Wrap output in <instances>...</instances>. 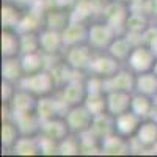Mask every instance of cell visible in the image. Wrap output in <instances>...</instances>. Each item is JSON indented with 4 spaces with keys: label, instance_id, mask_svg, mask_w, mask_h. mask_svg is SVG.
I'll list each match as a JSON object with an SVG mask.
<instances>
[{
    "label": "cell",
    "instance_id": "6da1fadb",
    "mask_svg": "<svg viewBox=\"0 0 157 157\" xmlns=\"http://www.w3.org/2000/svg\"><path fill=\"white\" fill-rule=\"evenodd\" d=\"M118 36V32L113 25L104 19L93 21L88 24V39L86 44L93 49L94 52L107 50L113 39Z\"/></svg>",
    "mask_w": 157,
    "mask_h": 157
},
{
    "label": "cell",
    "instance_id": "7a4b0ae2",
    "mask_svg": "<svg viewBox=\"0 0 157 157\" xmlns=\"http://www.w3.org/2000/svg\"><path fill=\"white\" fill-rule=\"evenodd\" d=\"M17 86L22 90L30 91L32 94L41 98L52 94L57 88V83L54 80V75L50 74L49 69H43L33 74H24V77L17 82Z\"/></svg>",
    "mask_w": 157,
    "mask_h": 157
},
{
    "label": "cell",
    "instance_id": "3957f363",
    "mask_svg": "<svg viewBox=\"0 0 157 157\" xmlns=\"http://www.w3.org/2000/svg\"><path fill=\"white\" fill-rule=\"evenodd\" d=\"M155 60H157V52L154 49L148 47L146 44L137 43L124 64L135 74H140V72L152 71Z\"/></svg>",
    "mask_w": 157,
    "mask_h": 157
},
{
    "label": "cell",
    "instance_id": "277c9868",
    "mask_svg": "<svg viewBox=\"0 0 157 157\" xmlns=\"http://www.w3.org/2000/svg\"><path fill=\"white\" fill-rule=\"evenodd\" d=\"M93 55H94V50L85 43V44L66 47L61 54V58L75 72H86L91 60H93Z\"/></svg>",
    "mask_w": 157,
    "mask_h": 157
},
{
    "label": "cell",
    "instance_id": "5b68a950",
    "mask_svg": "<svg viewBox=\"0 0 157 157\" xmlns=\"http://www.w3.org/2000/svg\"><path fill=\"white\" fill-rule=\"evenodd\" d=\"M121 66H123V63H121L120 60H116V58L110 54V52L101 50V52H94L93 60H91L90 68H88L86 72L105 78V77L113 75Z\"/></svg>",
    "mask_w": 157,
    "mask_h": 157
},
{
    "label": "cell",
    "instance_id": "8992f818",
    "mask_svg": "<svg viewBox=\"0 0 157 157\" xmlns=\"http://www.w3.org/2000/svg\"><path fill=\"white\" fill-rule=\"evenodd\" d=\"M68 105L61 101L60 96H54V94H47V96H41L38 98V104H36V115L38 118L43 121L52 120V118H58V116H64L68 112Z\"/></svg>",
    "mask_w": 157,
    "mask_h": 157
},
{
    "label": "cell",
    "instance_id": "52a82bcc",
    "mask_svg": "<svg viewBox=\"0 0 157 157\" xmlns=\"http://www.w3.org/2000/svg\"><path fill=\"white\" fill-rule=\"evenodd\" d=\"M135 90V72L130 71L126 64L118 69L113 75L104 78V91H130Z\"/></svg>",
    "mask_w": 157,
    "mask_h": 157
},
{
    "label": "cell",
    "instance_id": "ba28073f",
    "mask_svg": "<svg viewBox=\"0 0 157 157\" xmlns=\"http://www.w3.org/2000/svg\"><path fill=\"white\" fill-rule=\"evenodd\" d=\"M58 96L61 98V101L66 104L68 107L72 105H80L83 104L88 91H86V85H85V78H71L68 83H64L63 86L58 88Z\"/></svg>",
    "mask_w": 157,
    "mask_h": 157
},
{
    "label": "cell",
    "instance_id": "9c48e42d",
    "mask_svg": "<svg viewBox=\"0 0 157 157\" xmlns=\"http://www.w3.org/2000/svg\"><path fill=\"white\" fill-rule=\"evenodd\" d=\"M64 120H66V124L71 132L78 135L90 129L91 121H93V115L88 112V109L83 104H80V105L69 107L66 115H64Z\"/></svg>",
    "mask_w": 157,
    "mask_h": 157
},
{
    "label": "cell",
    "instance_id": "30bf717a",
    "mask_svg": "<svg viewBox=\"0 0 157 157\" xmlns=\"http://www.w3.org/2000/svg\"><path fill=\"white\" fill-rule=\"evenodd\" d=\"M39 49L44 55H61L64 50L63 35L58 30L54 29H41L39 30Z\"/></svg>",
    "mask_w": 157,
    "mask_h": 157
},
{
    "label": "cell",
    "instance_id": "8fae6325",
    "mask_svg": "<svg viewBox=\"0 0 157 157\" xmlns=\"http://www.w3.org/2000/svg\"><path fill=\"white\" fill-rule=\"evenodd\" d=\"M141 121L143 120L132 110H127L124 113L116 115L115 116V134L130 140L132 137H135Z\"/></svg>",
    "mask_w": 157,
    "mask_h": 157
},
{
    "label": "cell",
    "instance_id": "7c38bea8",
    "mask_svg": "<svg viewBox=\"0 0 157 157\" xmlns=\"http://www.w3.org/2000/svg\"><path fill=\"white\" fill-rule=\"evenodd\" d=\"M61 35H63L64 49L77 44H85L88 39V24L83 21L71 19V22L61 30Z\"/></svg>",
    "mask_w": 157,
    "mask_h": 157
},
{
    "label": "cell",
    "instance_id": "4fadbf2b",
    "mask_svg": "<svg viewBox=\"0 0 157 157\" xmlns=\"http://www.w3.org/2000/svg\"><path fill=\"white\" fill-rule=\"evenodd\" d=\"M36 104H38V96L17 86L14 96L11 98V101L8 104V107L14 113H25V112H35Z\"/></svg>",
    "mask_w": 157,
    "mask_h": 157
},
{
    "label": "cell",
    "instance_id": "5bb4252c",
    "mask_svg": "<svg viewBox=\"0 0 157 157\" xmlns=\"http://www.w3.org/2000/svg\"><path fill=\"white\" fill-rule=\"evenodd\" d=\"M11 120L14 121L22 135H38L41 129V120L38 118L36 112H25V113H14L11 112Z\"/></svg>",
    "mask_w": 157,
    "mask_h": 157
},
{
    "label": "cell",
    "instance_id": "9a60e30c",
    "mask_svg": "<svg viewBox=\"0 0 157 157\" xmlns=\"http://www.w3.org/2000/svg\"><path fill=\"white\" fill-rule=\"evenodd\" d=\"M101 154H109V155L130 154V141L113 132L101 140Z\"/></svg>",
    "mask_w": 157,
    "mask_h": 157
},
{
    "label": "cell",
    "instance_id": "2e32d148",
    "mask_svg": "<svg viewBox=\"0 0 157 157\" xmlns=\"http://www.w3.org/2000/svg\"><path fill=\"white\" fill-rule=\"evenodd\" d=\"M107 112L113 116L130 110L132 93L130 91H107Z\"/></svg>",
    "mask_w": 157,
    "mask_h": 157
},
{
    "label": "cell",
    "instance_id": "e0dca14e",
    "mask_svg": "<svg viewBox=\"0 0 157 157\" xmlns=\"http://www.w3.org/2000/svg\"><path fill=\"white\" fill-rule=\"evenodd\" d=\"M39 134L60 141L64 137H68L71 134V130H69V127L66 124L64 116H58V118H52V120L43 121L41 123V129H39Z\"/></svg>",
    "mask_w": 157,
    "mask_h": 157
},
{
    "label": "cell",
    "instance_id": "ac0fdd59",
    "mask_svg": "<svg viewBox=\"0 0 157 157\" xmlns=\"http://www.w3.org/2000/svg\"><path fill=\"white\" fill-rule=\"evenodd\" d=\"M21 55V33L13 29H2V58Z\"/></svg>",
    "mask_w": 157,
    "mask_h": 157
},
{
    "label": "cell",
    "instance_id": "d6986e66",
    "mask_svg": "<svg viewBox=\"0 0 157 157\" xmlns=\"http://www.w3.org/2000/svg\"><path fill=\"white\" fill-rule=\"evenodd\" d=\"M90 130L93 132L99 140L105 138L107 135L115 132V116L110 115L109 112H104L99 115L93 116V121H91Z\"/></svg>",
    "mask_w": 157,
    "mask_h": 157
},
{
    "label": "cell",
    "instance_id": "ffe728a7",
    "mask_svg": "<svg viewBox=\"0 0 157 157\" xmlns=\"http://www.w3.org/2000/svg\"><path fill=\"white\" fill-rule=\"evenodd\" d=\"M134 138L145 149L149 151V148L157 141V123L152 120V118H146V120H143Z\"/></svg>",
    "mask_w": 157,
    "mask_h": 157
},
{
    "label": "cell",
    "instance_id": "44dd1931",
    "mask_svg": "<svg viewBox=\"0 0 157 157\" xmlns=\"http://www.w3.org/2000/svg\"><path fill=\"white\" fill-rule=\"evenodd\" d=\"M71 11L63 10V8H54V10H46L44 11V27L54 29L61 32L66 25L71 22Z\"/></svg>",
    "mask_w": 157,
    "mask_h": 157
},
{
    "label": "cell",
    "instance_id": "7402d4cb",
    "mask_svg": "<svg viewBox=\"0 0 157 157\" xmlns=\"http://www.w3.org/2000/svg\"><path fill=\"white\" fill-rule=\"evenodd\" d=\"M130 110H132L134 113H137L141 120L151 118L154 110H155L154 98L134 91V93H132V102H130Z\"/></svg>",
    "mask_w": 157,
    "mask_h": 157
},
{
    "label": "cell",
    "instance_id": "603a6c76",
    "mask_svg": "<svg viewBox=\"0 0 157 157\" xmlns=\"http://www.w3.org/2000/svg\"><path fill=\"white\" fill-rule=\"evenodd\" d=\"M149 17L141 11H130L126 19L124 29L129 36H141V33L149 27Z\"/></svg>",
    "mask_w": 157,
    "mask_h": 157
},
{
    "label": "cell",
    "instance_id": "cb8c5ba5",
    "mask_svg": "<svg viewBox=\"0 0 157 157\" xmlns=\"http://www.w3.org/2000/svg\"><path fill=\"white\" fill-rule=\"evenodd\" d=\"M137 93L155 98L157 94V74L154 71H146L135 74V90Z\"/></svg>",
    "mask_w": 157,
    "mask_h": 157
},
{
    "label": "cell",
    "instance_id": "d4e9b609",
    "mask_svg": "<svg viewBox=\"0 0 157 157\" xmlns=\"http://www.w3.org/2000/svg\"><path fill=\"white\" fill-rule=\"evenodd\" d=\"M19 58H21V63H22L24 74H33V72H38V71H43L47 66L46 64L47 58L41 50L29 52V54H21Z\"/></svg>",
    "mask_w": 157,
    "mask_h": 157
},
{
    "label": "cell",
    "instance_id": "484cf974",
    "mask_svg": "<svg viewBox=\"0 0 157 157\" xmlns=\"http://www.w3.org/2000/svg\"><path fill=\"white\" fill-rule=\"evenodd\" d=\"M24 77V69L19 57L2 58V80H8L16 83Z\"/></svg>",
    "mask_w": 157,
    "mask_h": 157
},
{
    "label": "cell",
    "instance_id": "4316f807",
    "mask_svg": "<svg viewBox=\"0 0 157 157\" xmlns=\"http://www.w3.org/2000/svg\"><path fill=\"white\" fill-rule=\"evenodd\" d=\"M134 46H135V44L129 39V35H126V36L118 35V36L113 39V43L110 44V47L107 49V52H110V54H112L116 60H120V61L124 64L126 60H127L129 55H130V52H132Z\"/></svg>",
    "mask_w": 157,
    "mask_h": 157
},
{
    "label": "cell",
    "instance_id": "83f0119b",
    "mask_svg": "<svg viewBox=\"0 0 157 157\" xmlns=\"http://www.w3.org/2000/svg\"><path fill=\"white\" fill-rule=\"evenodd\" d=\"M22 14H24V8L11 3V2H5L2 5V27L17 30Z\"/></svg>",
    "mask_w": 157,
    "mask_h": 157
},
{
    "label": "cell",
    "instance_id": "f1b7e54d",
    "mask_svg": "<svg viewBox=\"0 0 157 157\" xmlns=\"http://www.w3.org/2000/svg\"><path fill=\"white\" fill-rule=\"evenodd\" d=\"M21 137H22V134H21L17 124L11 118L3 120V123H2V145H3V148L13 149Z\"/></svg>",
    "mask_w": 157,
    "mask_h": 157
},
{
    "label": "cell",
    "instance_id": "f546056e",
    "mask_svg": "<svg viewBox=\"0 0 157 157\" xmlns=\"http://www.w3.org/2000/svg\"><path fill=\"white\" fill-rule=\"evenodd\" d=\"M11 151L17 155L41 154V151H39V143H38V135H22Z\"/></svg>",
    "mask_w": 157,
    "mask_h": 157
},
{
    "label": "cell",
    "instance_id": "4dcf8cb0",
    "mask_svg": "<svg viewBox=\"0 0 157 157\" xmlns=\"http://www.w3.org/2000/svg\"><path fill=\"white\" fill-rule=\"evenodd\" d=\"M83 105L88 109V112L93 116L107 112V94H105V91L88 93L85 101H83Z\"/></svg>",
    "mask_w": 157,
    "mask_h": 157
},
{
    "label": "cell",
    "instance_id": "1f68e13d",
    "mask_svg": "<svg viewBox=\"0 0 157 157\" xmlns=\"http://www.w3.org/2000/svg\"><path fill=\"white\" fill-rule=\"evenodd\" d=\"M58 154H61V155L82 154V151H80V138H78V135L71 132L68 137L60 140L58 141Z\"/></svg>",
    "mask_w": 157,
    "mask_h": 157
},
{
    "label": "cell",
    "instance_id": "d6a6232c",
    "mask_svg": "<svg viewBox=\"0 0 157 157\" xmlns=\"http://www.w3.org/2000/svg\"><path fill=\"white\" fill-rule=\"evenodd\" d=\"M39 49V32H24L21 33V54L36 52Z\"/></svg>",
    "mask_w": 157,
    "mask_h": 157
},
{
    "label": "cell",
    "instance_id": "836d02e7",
    "mask_svg": "<svg viewBox=\"0 0 157 157\" xmlns=\"http://www.w3.org/2000/svg\"><path fill=\"white\" fill-rule=\"evenodd\" d=\"M140 43L141 44H146L148 47H151V49H154L157 52V24L149 25V27L141 33Z\"/></svg>",
    "mask_w": 157,
    "mask_h": 157
},
{
    "label": "cell",
    "instance_id": "e575fe53",
    "mask_svg": "<svg viewBox=\"0 0 157 157\" xmlns=\"http://www.w3.org/2000/svg\"><path fill=\"white\" fill-rule=\"evenodd\" d=\"M5 2H11L21 8H32L35 5V0H5Z\"/></svg>",
    "mask_w": 157,
    "mask_h": 157
},
{
    "label": "cell",
    "instance_id": "d590c367",
    "mask_svg": "<svg viewBox=\"0 0 157 157\" xmlns=\"http://www.w3.org/2000/svg\"><path fill=\"white\" fill-rule=\"evenodd\" d=\"M149 151H151V154H157V141H155L154 145L149 148Z\"/></svg>",
    "mask_w": 157,
    "mask_h": 157
},
{
    "label": "cell",
    "instance_id": "8d00e7d4",
    "mask_svg": "<svg viewBox=\"0 0 157 157\" xmlns=\"http://www.w3.org/2000/svg\"><path fill=\"white\" fill-rule=\"evenodd\" d=\"M151 118H152V120L157 123V105H155V110H154V113H152V116H151Z\"/></svg>",
    "mask_w": 157,
    "mask_h": 157
},
{
    "label": "cell",
    "instance_id": "74e56055",
    "mask_svg": "<svg viewBox=\"0 0 157 157\" xmlns=\"http://www.w3.org/2000/svg\"><path fill=\"white\" fill-rule=\"evenodd\" d=\"M152 71L157 74V60H155V64H154V68H152Z\"/></svg>",
    "mask_w": 157,
    "mask_h": 157
},
{
    "label": "cell",
    "instance_id": "f35d334b",
    "mask_svg": "<svg viewBox=\"0 0 157 157\" xmlns=\"http://www.w3.org/2000/svg\"><path fill=\"white\" fill-rule=\"evenodd\" d=\"M154 102H155V105H157V94H155V98H154Z\"/></svg>",
    "mask_w": 157,
    "mask_h": 157
},
{
    "label": "cell",
    "instance_id": "ab89813d",
    "mask_svg": "<svg viewBox=\"0 0 157 157\" xmlns=\"http://www.w3.org/2000/svg\"><path fill=\"white\" fill-rule=\"evenodd\" d=\"M155 24H157V19H155Z\"/></svg>",
    "mask_w": 157,
    "mask_h": 157
}]
</instances>
